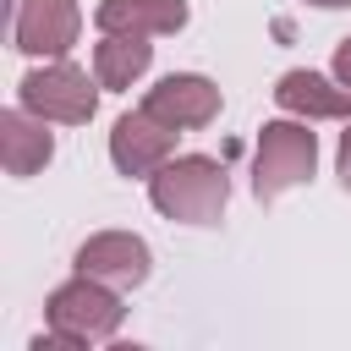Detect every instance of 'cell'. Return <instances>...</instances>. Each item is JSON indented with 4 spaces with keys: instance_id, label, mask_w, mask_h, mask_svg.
<instances>
[{
    "instance_id": "obj_1",
    "label": "cell",
    "mask_w": 351,
    "mask_h": 351,
    "mask_svg": "<svg viewBox=\"0 0 351 351\" xmlns=\"http://www.w3.org/2000/svg\"><path fill=\"white\" fill-rule=\"evenodd\" d=\"M148 197L165 219H181V225H214L225 214V197H230V181L225 170L208 159V154H181V159H165L154 176H148Z\"/></svg>"
},
{
    "instance_id": "obj_2",
    "label": "cell",
    "mask_w": 351,
    "mask_h": 351,
    "mask_svg": "<svg viewBox=\"0 0 351 351\" xmlns=\"http://www.w3.org/2000/svg\"><path fill=\"white\" fill-rule=\"evenodd\" d=\"M121 296L115 285L93 280V274H77L71 285H60L49 296V340L55 346H99L121 329Z\"/></svg>"
},
{
    "instance_id": "obj_3",
    "label": "cell",
    "mask_w": 351,
    "mask_h": 351,
    "mask_svg": "<svg viewBox=\"0 0 351 351\" xmlns=\"http://www.w3.org/2000/svg\"><path fill=\"white\" fill-rule=\"evenodd\" d=\"M318 165V137L313 126L296 115V121H269L258 132V159H252V192L263 203L285 197L291 186H302Z\"/></svg>"
},
{
    "instance_id": "obj_4",
    "label": "cell",
    "mask_w": 351,
    "mask_h": 351,
    "mask_svg": "<svg viewBox=\"0 0 351 351\" xmlns=\"http://www.w3.org/2000/svg\"><path fill=\"white\" fill-rule=\"evenodd\" d=\"M16 99H22L33 115H44V121L82 126V121H93V110H99V77L88 82L82 66L49 60V66H33V71L16 82Z\"/></svg>"
},
{
    "instance_id": "obj_5",
    "label": "cell",
    "mask_w": 351,
    "mask_h": 351,
    "mask_svg": "<svg viewBox=\"0 0 351 351\" xmlns=\"http://www.w3.org/2000/svg\"><path fill=\"white\" fill-rule=\"evenodd\" d=\"M82 33V11L77 0H16V16H11V44L22 55H44V60H60Z\"/></svg>"
},
{
    "instance_id": "obj_6",
    "label": "cell",
    "mask_w": 351,
    "mask_h": 351,
    "mask_svg": "<svg viewBox=\"0 0 351 351\" xmlns=\"http://www.w3.org/2000/svg\"><path fill=\"white\" fill-rule=\"evenodd\" d=\"M176 126H165L159 115H148L143 104L137 110H126L121 121H115V132H110V159H115V170L121 176H154L170 154H176Z\"/></svg>"
},
{
    "instance_id": "obj_7",
    "label": "cell",
    "mask_w": 351,
    "mask_h": 351,
    "mask_svg": "<svg viewBox=\"0 0 351 351\" xmlns=\"http://www.w3.org/2000/svg\"><path fill=\"white\" fill-rule=\"evenodd\" d=\"M148 263H154L148 258V241L132 236V230H99V236H88L77 247V274H93V280H104L115 291L143 285L148 280Z\"/></svg>"
},
{
    "instance_id": "obj_8",
    "label": "cell",
    "mask_w": 351,
    "mask_h": 351,
    "mask_svg": "<svg viewBox=\"0 0 351 351\" xmlns=\"http://www.w3.org/2000/svg\"><path fill=\"white\" fill-rule=\"evenodd\" d=\"M143 110L159 115V121L176 126V132H197V126H208V121L219 115V88H214L208 77H197V71H176V77H165L159 88H148Z\"/></svg>"
},
{
    "instance_id": "obj_9",
    "label": "cell",
    "mask_w": 351,
    "mask_h": 351,
    "mask_svg": "<svg viewBox=\"0 0 351 351\" xmlns=\"http://www.w3.org/2000/svg\"><path fill=\"white\" fill-rule=\"evenodd\" d=\"M274 104L285 115H302V121H346L351 115V88L329 82L318 71H285L274 82Z\"/></svg>"
},
{
    "instance_id": "obj_10",
    "label": "cell",
    "mask_w": 351,
    "mask_h": 351,
    "mask_svg": "<svg viewBox=\"0 0 351 351\" xmlns=\"http://www.w3.org/2000/svg\"><path fill=\"white\" fill-rule=\"evenodd\" d=\"M0 159H5V176H33L55 159V137H49V121L33 115L27 104L5 110L0 115Z\"/></svg>"
},
{
    "instance_id": "obj_11",
    "label": "cell",
    "mask_w": 351,
    "mask_h": 351,
    "mask_svg": "<svg viewBox=\"0 0 351 351\" xmlns=\"http://www.w3.org/2000/svg\"><path fill=\"white\" fill-rule=\"evenodd\" d=\"M93 22H99V33L159 38V33H181L186 27V0H99Z\"/></svg>"
},
{
    "instance_id": "obj_12",
    "label": "cell",
    "mask_w": 351,
    "mask_h": 351,
    "mask_svg": "<svg viewBox=\"0 0 351 351\" xmlns=\"http://www.w3.org/2000/svg\"><path fill=\"white\" fill-rule=\"evenodd\" d=\"M154 60V44L143 33H104L93 49V77L99 88H132Z\"/></svg>"
},
{
    "instance_id": "obj_13",
    "label": "cell",
    "mask_w": 351,
    "mask_h": 351,
    "mask_svg": "<svg viewBox=\"0 0 351 351\" xmlns=\"http://www.w3.org/2000/svg\"><path fill=\"white\" fill-rule=\"evenodd\" d=\"M335 82L351 88V38H340V49H335Z\"/></svg>"
},
{
    "instance_id": "obj_14",
    "label": "cell",
    "mask_w": 351,
    "mask_h": 351,
    "mask_svg": "<svg viewBox=\"0 0 351 351\" xmlns=\"http://www.w3.org/2000/svg\"><path fill=\"white\" fill-rule=\"evenodd\" d=\"M340 186L351 192V126H346V137H340Z\"/></svg>"
},
{
    "instance_id": "obj_15",
    "label": "cell",
    "mask_w": 351,
    "mask_h": 351,
    "mask_svg": "<svg viewBox=\"0 0 351 351\" xmlns=\"http://www.w3.org/2000/svg\"><path fill=\"white\" fill-rule=\"evenodd\" d=\"M307 5H329L335 11V5H351V0H307Z\"/></svg>"
}]
</instances>
